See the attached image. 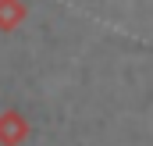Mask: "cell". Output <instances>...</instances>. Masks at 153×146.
I'll list each match as a JSON object with an SVG mask.
<instances>
[{
	"instance_id": "1",
	"label": "cell",
	"mask_w": 153,
	"mask_h": 146,
	"mask_svg": "<svg viewBox=\"0 0 153 146\" xmlns=\"http://www.w3.org/2000/svg\"><path fill=\"white\" fill-rule=\"evenodd\" d=\"M0 136H4V139H7V143H18V139H22V136H25V125H22V121H18V118H7V121H4V125H0Z\"/></svg>"
},
{
	"instance_id": "2",
	"label": "cell",
	"mask_w": 153,
	"mask_h": 146,
	"mask_svg": "<svg viewBox=\"0 0 153 146\" xmlns=\"http://www.w3.org/2000/svg\"><path fill=\"white\" fill-rule=\"evenodd\" d=\"M0 22H4V25L18 22V7H14V4H4V7H0Z\"/></svg>"
}]
</instances>
